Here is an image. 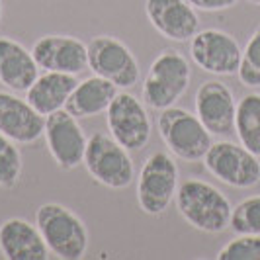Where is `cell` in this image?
Listing matches in <instances>:
<instances>
[{"label": "cell", "mask_w": 260, "mask_h": 260, "mask_svg": "<svg viewBox=\"0 0 260 260\" xmlns=\"http://www.w3.org/2000/svg\"><path fill=\"white\" fill-rule=\"evenodd\" d=\"M176 208L186 223L204 233H223L229 229L233 206L219 188L206 180L190 178L178 186Z\"/></svg>", "instance_id": "cell-1"}, {"label": "cell", "mask_w": 260, "mask_h": 260, "mask_svg": "<svg viewBox=\"0 0 260 260\" xmlns=\"http://www.w3.org/2000/svg\"><path fill=\"white\" fill-rule=\"evenodd\" d=\"M192 67L178 49H162L149 67L143 80L141 100L151 110H167L174 106L190 88Z\"/></svg>", "instance_id": "cell-2"}, {"label": "cell", "mask_w": 260, "mask_h": 260, "mask_svg": "<svg viewBox=\"0 0 260 260\" xmlns=\"http://www.w3.org/2000/svg\"><path fill=\"white\" fill-rule=\"evenodd\" d=\"M36 225L49 252L63 260H80L88 250V229L75 211L61 204H43L36 211Z\"/></svg>", "instance_id": "cell-3"}, {"label": "cell", "mask_w": 260, "mask_h": 260, "mask_svg": "<svg viewBox=\"0 0 260 260\" xmlns=\"http://www.w3.org/2000/svg\"><path fill=\"white\" fill-rule=\"evenodd\" d=\"M156 127L160 139L169 147L170 153L188 162L204 160V156L213 143V135L206 129L200 117L178 106H170L162 110L156 121Z\"/></svg>", "instance_id": "cell-4"}, {"label": "cell", "mask_w": 260, "mask_h": 260, "mask_svg": "<svg viewBox=\"0 0 260 260\" xmlns=\"http://www.w3.org/2000/svg\"><path fill=\"white\" fill-rule=\"evenodd\" d=\"M82 165L96 182L112 190H123L135 180V165L129 151L110 133H94L88 137Z\"/></svg>", "instance_id": "cell-5"}, {"label": "cell", "mask_w": 260, "mask_h": 260, "mask_svg": "<svg viewBox=\"0 0 260 260\" xmlns=\"http://www.w3.org/2000/svg\"><path fill=\"white\" fill-rule=\"evenodd\" d=\"M178 167L170 153L156 151L145 158L137 178V204L147 215H162L178 192Z\"/></svg>", "instance_id": "cell-6"}, {"label": "cell", "mask_w": 260, "mask_h": 260, "mask_svg": "<svg viewBox=\"0 0 260 260\" xmlns=\"http://www.w3.org/2000/svg\"><path fill=\"white\" fill-rule=\"evenodd\" d=\"M106 125L110 135L127 151H141L153 135V123L143 100L119 90L106 110Z\"/></svg>", "instance_id": "cell-7"}, {"label": "cell", "mask_w": 260, "mask_h": 260, "mask_svg": "<svg viewBox=\"0 0 260 260\" xmlns=\"http://www.w3.org/2000/svg\"><path fill=\"white\" fill-rule=\"evenodd\" d=\"M88 47V69L114 82L119 90H129L139 82V61L131 49L114 36H96Z\"/></svg>", "instance_id": "cell-8"}, {"label": "cell", "mask_w": 260, "mask_h": 260, "mask_svg": "<svg viewBox=\"0 0 260 260\" xmlns=\"http://www.w3.org/2000/svg\"><path fill=\"white\" fill-rule=\"evenodd\" d=\"M260 156L233 141L211 143L204 156V167L219 182L247 190L260 182Z\"/></svg>", "instance_id": "cell-9"}, {"label": "cell", "mask_w": 260, "mask_h": 260, "mask_svg": "<svg viewBox=\"0 0 260 260\" xmlns=\"http://www.w3.org/2000/svg\"><path fill=\"white\" fill-rule=\"evenodd\" d=\"M190 57L196 65L209 75L231 77L239 71L243 49L231 34L208 27L198 31L190 39Z\"/></svg>", "instance_id": "cell-10"}, {"label": "cell", "mask_w": 260, "mask_h": 260, "mask_svg": "<svg viewBox=\"0 0 260 260\" xmlns=\"http://www.w3.org/2000/svg\"><path fill=\"white\" fill-rule=\"evenodd\" d=\"M43 137L59 169L73 170L82 165L88 137L84 135L77 117L67 112L65 108L45 117Z\"/></svg>", "instance_id": "cell-11"}, {"label": "cell", "mask_w": 260, "mask_h": 260, "mask_svg": "<svg viewBox=\"0 0 260 260\" xmlns=\"http://www.w3.org/2000/svg\"><path fill=\"white\" fill-rule=\"evenodd\" d=\"M196 116L211 135L227 137L235 131L237 100L227 84L219 80H206L196 92Z\"/></svg>", "instance_id": "cell-12"}, {"label": "cell", "mask_w": 260, "mask_h": 260, "mask_svg": "<svg viewBox=\"0 0 260 260\" xmlns=\"http://www.w3.org/2000/svg\"><path fill=\"white\" fill-rule=\"evenodd\" d=\"M31 55L43 71L78 77L88 69V47L84 41L73 36H43L34 43Z\"/></svg>", "instance_id": "cell-13"}, {"label": "cell", "mask_w": 260, "mask_h": 260, "mask_svg": "<svg viewBox=\"0 0 260 260\" xmlns=\"http://www.w3.org/2000/svg\"><path fill=\"white\" fill-rule=\"evenodd\" d=\"M145 14L165 39L190 41L200 31L198 10L188 0H147Z\"/></svg>", "instance_id": "cell-14"}, {"label": "cell", "mask_w": 260, "mask_h": 260, "mask_svg": "<svg viewBox=\"0 0 260 260\" xmlns=\"http://www.w3.org/2000/svg\"><path fill=\"white\" fill-rule=\"evenodd\" d=\"M45 116H41L26 98L0 90V133L18 145H31L43 137Z\"/></svg>", "instance_id": "cell-15"}, {"label": "cell", "mask_w": 260, "mask_h": 260, "mask_svg": "<svg viewBox=\"0 0 260 260\" xmlns=\"http://www.w3.org/2000/svg\"><path fill=\"white\" fill-rule=\"evenodd\" d=\"M0 252L6 260H45L49 256L38 225L22 217L0 223Z\"/></svg>", "instance_id": "cell-16"}, {"label": "cell", "mask_w": 260, "mask_h": 260, "mask_svg": "<svg viewBox=\"0 0 260 260\" xmlns=\"http://www.w3.org/2000/svg\"><path fill=\"white\" fill-rule=\"evenodd\" d=\"M39 75L31 51L20 41L0 38V84L12 92H26Z\"/></svg>", "instance_id": "cell-17"}, {"label": "cell", "mask_w": 260, "mask_h": 260, "mask_svg": "<svg viewBox=\"0 0 260 260\" xmlns=\"http://www.w3.org/2000/svg\"><path fill=\"white\" fill-rule=\"evenodd\" d=\"M77 84L78 80L75 75L43 71V75H38L34 84L26 90V100L34 106V110L47 117L53 112L65 108L67 100L77 88Z\"/></svg>", "instance_id": "cell-18"}, {"label": "cell", "mask_w": 260, "mask_h": 260, "mask_svg": "<svg viewBox=\"0 0 260 260\" xmlns=\"http://www.w3.org/2000/svg\"><path fill=\"white\" fill-rule=\"evenodd\" d=\"M117 92L119 88L114 82L94 75L78 82L77 88L67 100L65 110L71 112L77 119L100 116V114H106V110L110 108Z\"/></svg>", "instance_id": "cell-19"}, {"label": "cell", "mask_w": 260, "mask_h": 260, "mask_svg": "<svg viewBox=\"0 0 260 260\" xmlns=\"http://www.w3.org/2000/svg\"><path fill=\"white\" fill-rule=\"evenodd\" d=\"M235 133L239 143L260 156V94L250 92L237 102Z\"/></svg>", "instance_id": "cell-20"}, {"label": "cell", "mask_w": 260, "mask_h": 260, "mask_svg": "<svg viewBox=\"0 0 260 260\" xmlns=\"http://www.w3.org/2000/svg\"><path fill=\"white\" fill-rule=\"evenodd\" d=\"M22 169H24V160L18 143H14L12 139L0 133V188L12 190L20 182Z\"/></svg>", "instance_id": "cell-21"}, {"label": "cell", "mask_w": 260, "mask_h": 260, "mask_svg": "<svg viewBox=\"0 0 260 260\" xmlns=\"http://www.w3.org/2000/svg\"><path fill=\"white\" fill-rule=\"evenodd\" d=\"M229 227L237 235H260V194L245 198L235 206Z\"/></svg>", "instance_id": "cell-22"}, {"label": "cell", "mask_w": 260, "mask_h": 260, "mask_svg": "<svg viewBox=\"0 0 260 260\" xmlns=\"http://www.w3.org/2000/svg\"><path fill=\"white\" fill-rule=\"evenodd\" d=\"M237 77L247 88H260V26L248 38Z\"/></svg>", "instance_id": "cell-23"}, {"label": "cell", "mask_w": 260, "mask_h": 260, "mask_svg": "<svg viewBox=\"0 0 260 260\" xmlns=\"http://www.w3.org/2000/svg\"><path fill=\"white\" fill-rule=\"evenodd\" d=\"M219 260H260V235H237L217 252Z\"/></svg>", "instance_id": "cell-24"}, {"label": "cell", "mask_w": 260, "mask_h": 260, "mask_svg": "<svg viewBox=\"0 0 260 260\" xmlns=\"http://www.w3.org/2000/svg\"><path fill=\"white\" fill-rule=\"evenodd\" d=\"M196 10L202 12H221V10H229L233 8L239 0H188Z\"/></svg>", "instance_id": "cell-25"}, {"label": "cell", "mask_w": 260, "mask_h": 260, "mask_svg": "<svg viewBox=\"0 0 260 260\" xmlns=\"http://www.w3.org/2000/svg\"><path fill=\"white\" fill-rule=\"evenodd\" d=\"M2 12H4V6H2V0H0V22H2Z\"/></svg>", "instance_id": "cell-26"}, {"label": "cell", "mask_w": 260, "mask_h": 260, "mask_svg": "<svg viewBox=\"0 0 260 260\" xmlns=\"http://www.w3.org/2000/svg\"><path fill=\"white\" fill-rule=\"evenodd\" d=\"M248 2H252V4H256V6H260V0H248Z\"/></svg>", "instance_id": "cell-27"}]
</instances>
